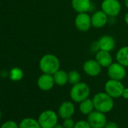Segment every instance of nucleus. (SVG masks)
<instances>
[{
	"mask_svg": "<svg viewBox=\"0 0 128 128\" xmlns=\"http://www.w3.org/2000/svg\"><path fill=\"white\" fill-rule=\"evenodd\" d=\"M59 115L54 110L43 111L38 118V121L42 128H54L58 124Z\"/></svg>",
	"mask_w": 128,
	"mask_h": 128,
	"instance_id": "obj_4",
	"label": "nucleus"
},
{
	"mask_svg": "<svg viewBox=\"0 0 128 128\" xmlns=\"http://www.w3.org/2000/svg\"><path fill=\"white\" fill-rule=\"evenodd\" d=\"M104 128H119V126L114 121H108Z\"/></svg>",
	"mask_w": 128,
	"mask_h": 128,
	"instance_id": "obj_26",
	"label": "nucleus"
},
{
	"mask_svg": "<svg viewBox=\"0 0 128 128\" xmlns=\"http://www.w3.org/2000/svg\"><path fill=\"white\" fill-rule=\"evenodd\" d=\"M87 120L92 128H104L108 122L106 114L97 110H94L89 114Z\"/></svg>",
	"mask_w": 128,
	"mask_h": 128,
	"instance_id": "obj_7",
	"label": "nucleus"
},
{
	"mask_svg": "<svg viewBox=\"0 0 128 128\" xmlns=\"http://www.w3.org/2000/svg\"><path fill=\"white\" fill-rule=\"evenodd\" d=\"M95 110L102 113H108L114 108V100L106 92H99L93 97Z\"/></svg>",
	"mask_w": 128,
	"mask_h": 128,
	"instance_id": "obj_1",
	"label": "nucleus"
},
{
	"mask_svg": "<svg viewBox=\"0 0 128 128\" xmlns=\"http://www.w3.org/2000/svg\"><path fill=\"white\" fill-rule=\"evenodd\" d=\"M53 77L55 84L58 86H64L69 82L68 73L62 70H59L57 72H56L53 75Z\"/></svg>",
	"mask_w": 128,
	"mask_h": 128,
	"instance_id": "obj_17",
	"label": "nucleus"
},
{
	"mask_svg": "<svg viewBox=\"0 0 128 128\" xmlns=\"http://www.w3.org/2000/svg\"><path fill=\"white\" fill-rule=\"evenodd\" d=\"M74 128H92L91 126L89 124L88 120H80L76 122Z\"/></svg>",
	"mask_w": 128,
	"mask_h": 128,
	"instance_id": "obj_25",
	"label": "nucleus"
},
{
	"mask_svg": "<svg viewBox=\"0 0 128 128\" xmlns=\"http://www.w3.org/2000/svg\"><path fill=\"white\" fill-rule=\"evenodd\" d=\"M68 79L69 83L72 85H74L81 82V75L76 70H72L68 72Z\"/></svg>",
	"mask_w": 128,
	"mask_h": 128,
	"instance_id": "obj_22",
	"label": "nucleus"
},
{
	"mask_svg": "<svg viewBox=\"0 0 128 128\" xmlns=\"http://www.w3.org/2000/svg\"><path fill=\"white\" fill-rule=\"evenodd\" d=\"M1 118H2V111L0 109V120H1Z\"/></svg>",
	"mask_w": 128,
	"mask_h": 128,
	"instance_id": "obj_31",
	"label": "nucleus"
},
{
	"mask_svg": "<svg viewBox=\"0 0 128 128\" xmlns=\"http://www.w3.org/2000/svg\"><path fill=\"white\" fill-rule=\"evenodd\" d=\"M91 6L90 0H72V7L78 13L88 12Z\"/></svg>",
	"mask_w": 128,
	"mask_h": 128,
	"instance_id": "obj_16",
	"label": "nucleus"
},
{
	"mask_svg": "<svg viewBox=\"0 0 128 128\" xmlns=\"http://www.w3.org/2000/svg\"><path fill=\"white\" fill-rule=\"evenodd\" d=\"M95 60L99 62V64L102 67L108 68L113 62V59L112 55L110 54V52L102 50H100L96 53Z\"/></svg>",
	"mask_w": 128,
	"mask_h": 128,
	"instance_id": "obj_15",
	"label": "nucleus"
},
{
	"mask_svg": "<svg viewBox=\"0 0 128 128\" xmlns=\"http://www.w3.org/2000/svg\"><path fill=\"white\" fill-rule=\"evenodd\" d=\"M54 128H64V127H63L62 124H57Z\"/></svg>",
	"mask_w": 128,
	"mask_h": 128,
	"instance_id": "obj_29",
	"label": "nucleus"
},
{
	"mask_svg": "<svg viewBox=\"0 0 128 128\" xmlns=\"http://www.w3.org/2000/svg\"><path fill=\"white\" fill-rule=\"evenodd\" d=\"M10 79L13 82H19L24 77V72L18 67H14L10 71Z\"/></svg>",
	"mask_w": 128,
	"mask_h": 128,
	"instance_id": "obj_21",
	"label": "nucleus"
},
{
	"mask_svg": "<svg viewBox=\"0 0 128 128\" xmlns=\"http://www.w3.org/2000/svg\"><path fill=\"white\" fill-rule=\"evenodd\" d=\"M122 97L125 100H128V88H124L122 93Z\"/></svg>",
	"mask_w": 128,
	"mask_h": 128,
	"instance_id": "obj_27",
	"label": "nucleus"
},
{
	"mask_svg": "<svg viewBox=\"0 0 128 128\" xmlns=\"http://www.w3.org/2000/svg\"><path fill=\"white\" fill-rule=\"evenodd\" d=\"M101 10L108 17L118 16L121 10V6L118 0H103L101 4Z\"/></svg>",
	"mask_w": 128,
	"mask_h": 128,
	"instance_id": "obj_6",
	"label": "nucleus"
},
{
	"mask_svg": "<svg viewBox=\"0 0 128 128\" xmlns=\"http://www.w3.org/2000/svg\"><path fill=\"white\" fill-rule=\"evenodd\" d=\"M83 70L88 76L90 77H96L100 74L102 66L96 60L90 59L84 62Z\"/></svg>",
	"mask_w": 128,
	"mask_h": 128,
	"instance_id": "obj_11",
	"label": "nucleus"
},
{
	"mask_svg": "<svg viewBox=\"0 0 128 128\" xmlns=\"http://www.w3.org/2000/svg\"><path fill=\"white\" fill-rule=\"evenodd\" d=\"M75 25L76 29L82 32H88L90 27L91 24V17L86 13H78L75 19Z\"/></svg>",
	"mask_w": 128,
	"mask_h": 128,
	"instance_id": "obj_9",
	"label": "nucleus"
},
{
	"mask_svg": "<svg viewBox=\"0 0 128 128\" xmlns=\"http://www.w3.org/2000/svg\"><path fill=\"white\" fill-rule=\"evenodd\" d=\"M60 62L56 56L52 54L44 55L39 61L40 70L45 74L54 75L60 70Z\"/></svg>",
	"mask_w": 128,
	"mask_h": 128,
	"instance_id": "obj_2",
	"label": "nucleus"
},
{
	"mask_svg": "<svg viewBox=\"0 0 128 128\" xmlns=\"http://www.w3.org/2000/svg\"><path fill=\"white\" fill-rule=\"evenodd\" d=\"M94 110H95V108L92 99L88 98L79 103V111L84 115L88 116Z\"/></svg>",
	"mask_w": 128,
	"mask_h": 128,
	"instance_id": "obj_18",
	"label": "nucleus"
},
{
	"mask_svg": "<svg viewBox=\"0 0 128 128\" xmlns=\"http://www.w3.org/2000/svg\"><path fill=\"white\" fill-rule=\"evenodd\" d=\"M107 73L109 78L122 81L126 77V70L125 66H124L119 62H112L108 67Z\"/></svg>",
	"mask_w": 128,
	"mask_h": 128,
	"instance_id": "obj_8",
	"label": "nucleus"
},
{
	"mask_svg": "<svg viewBox=\"0 0 128 128\" xmlns=\"http://www.w3.org/2000/svg\"><path fill=\"white\" fill-rule=\"evenodd\" d=\"M116 60L125 67H128V46L120 48L116 54Z\"/></svg>",
	"mask_w": 128,
	"mask_h": 128,
	"instance_id": "obj_19",
	"label": "nucleus"
},
{
	"mask_svg": "<svg viewBox=\"0 0 128 128\" xmlns=\"http://www.w3.org/2000/svg\"><path fill=\"white\" fill-rule=\"evenodd\" d=\"M55 84L54 77L52 75L43 73L37 80V85L38 88L43 91H48L51 90Z\"/></svg>",
	"mask_w": 128,
	"mask_h": 128,
	"instance_id": "obj_12",
	"label": "nucleus"
},
{
	"mask_svg": "<svg viewBox=\"0 0 128 128\" xmlns=\"http://www.w3.org/2000/svg\"><path fill=\"white\" fill-rule=\"evenodd\" d=\"M75 112H76V107L73 102L64 101L60 105L58 108L57 114L59 117L63 120V119L72 118V116L75 114Z\"/></svg>",
	"mask_w": 128,
	"mask_h": 128,
	"instance_id": "obj_10",
	"label": "nucleus"
},
{
	"mask_svg": "<svg viewBox=\"0 0 128 128\" xmlns=\"http://www.w3.org/2000/svg\"><path fill=\"white\" fill-rule=\"evenodd\" d=\"M0 128H19V124L14 120H7L1 125Z\"/></svg>",
	"mask_w": 128,
	"mask_h": 128,
	"instance_id": "obj_24",
	"label": "nucleus"
},
{
	"mask_svg": "<svg viewBox=\"0 0 128 128\" xmlns=\"http://www.w3.org/2000/svg\"><path fill=\"white\" fill-rule=\"evenodd\" d=\"M124 5H125L126 8L128 9V0H124Z\"/></svg>",
	"mask_w": 128,
	"mask_h": 128,
	"instance_id": "obj_30",
	"label": "nucleus"
},
{
	"mask_svg": "<svg viewBox=\"0 0 128 128\" xmlns=\"http://www.w3.org/2000/svg\"><path fill=\"white\" fill-rule=\"evenodd\" d=\"M62 126L64 128H74L76 122L72 118H66V119H63L62 121Z\"/></svg>",
	"mask_w": 128,
	"mask_h": 128,
	"instance_id": "obj_23",
	"label": "nucleus"
},
{
	"mask_svg": "<svg viewBox=\"0 0 128 128\" xmlns=\"http://www.w3.org/2000/svg\"><path fill=\"white\" fill-rule=\"evenodd\" d=\"M108 16L102 10L95 12L91 16V24L92 26L96 29L104 27L108 23Z\"/></svg>",
	"mask_w": 128,
	"mask_h": 128,
	"instance_id": "obj_13",
	"label": "nucleus"
},
{
	"mask_svg": "<svg viewBox=\"0 0 128 128\" xmlns=\"http://www.w3.org/2000/svg\"><path fill=\"white\" fill-rule=\"evenodd\" d=\"M90 94V89L89 86L86 83L82 82L72 85L70 92L71 100L77 103H80L83 100L89 98Z\"/></svg>",
	"mask_w": 128,
	"mask_h": 128,
	"instance_id": "obj_3",
	"label": "nucleus"
},
{
	"mask_svg": "<svg viewBox=\"0 0 128 128\" xmlns=\"http://www.w3.org/2000/svg\"><path fill=\"white\" fill-rule=\"evenodd\" d=\"M124 89V86L121 81L110 78L105 84V92L113 99H117L122 96Z\"/></svg>",
	"mask_w": 128,
	"mask_h": 128,
	"instance_id": "obj_5",
	"label": "nucleus"
},
{
	"mask_svg": "<svg viewBox=\"0 0 128 128\" xmlns=\"http://www.w3.org/2000/svg\"><path fill=\"white\" fill-rule=\"evenodd\" d=\"M19 128H42L38 120L32 118H25L19 124Z\"/></svg>",
	"mask_w": 128,
	"mask_h": 128,
	"instance_id": "obj_20",
	"label": "nucleus"
},
{
	"mask_svg": "<svg viewBox=\"0 0 128 128\" xmlns=\"http://www.w3.org/2000/svg\"><path fill=\"white\" fill-rule=\"evenodd\" d=\"M124 22L126 25H128V12L126 13V14L124 15Z\"/></svg>",
	"mask_w": 128,
	"mask_h": 128,
	"instance_id": "obj_28",
	"label": "nucleus"
},
{
	"mask_svg": "<svg viewBox=\"0 0 128 128\" xmlns=\"http://www.w3.org/2000/svg\"><path fill=\"white\" fill-rule=\"evenodd\" d=\"M100 47V50L111 52L115 48V40L114 38L108 35L101 36L97 41Z\"/></svg>",
	"mask_w": 128,
	"mask_h": 128,
	"instance_id": "obj_14",
	"label": "nucleus"
}]
</instances>
